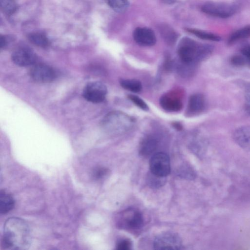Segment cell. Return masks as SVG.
I'll use <instances>...</instances> for the list:
<instances>
[{"instance_id": "obj_1", "label": "cell", "mask_w": 250, "mask_h": 250, "mask_svg": "<svg viewBox=\"0 0 250 250\" xmlns=\"http://www.w3.org/2000/svg\"><path fill=\"white\" fill-rule=\"evenodd\" d=\"M31 242V236L28 224L23 219L11 217L5 222L2 244L8 250H26Z\"/></svg>"}, {"instance_id": "obj_2", "label": "cell", "mask_w": 250, "mask_h": 250, "mask_svg": "<svg viewBox=\"0 0 250 250\" xmlns=\"http://www.w3.org/2000/svg\"><path fill=\"white\" fill-rule=\"evenodd\" d=\"M213 50L212 46L199 43L187 37L181 40L178 47V54L182 63L191 65L206 59Z\"/></svg>"}, {"instance_id": "obj_3", "label": "cell", "mask_w": 250, "mask_h": 250, "mask_svg": "<svg viewBox=\"0 0 250 250\" xmlns=\"http://www.w3.org/2000/svg\"><path fill=\"white\" fill-rule=\"evenodd\" d=\"M134 123L129 116L119 111L112 112L104 118V127L108 131L120 132L130 129Z\"/></svg>"}, {"instance_id": "obj_4", "label": "cell", "mask_w": 250, "mask_h": 250, "mask_svg": "<svg viewBox=\"0 0 250 250\" xmlns=\"http://www.w3.org/2000/svg\"><path fill=\"white\" fill-rule=\"evenodd\" d=\"M119 226L128 230H137L142 227L143 217L138 210L129 208L124 210L119 215L118 220Z\"/></svg>"}, {"instance_id": "obj_5", "label": "cell", "mask_w": 250, "mask_h": 250, "mask_svg": "<svg viewBox=\"0 0 250 250\" xmlns=\"http://www.w3.org/2000/svg\"><path fill=\"white\" fill-rule=\"evenodd\" d=\"M201 10L204 13L211 16L227 18L235 13L237 7L230 4L208 2L202 5Z\"/></svg>"}, {"instance_id": "obj_6", "label": "cell", "mask_w": 250, "mask_h": 250, "mask_svg": "<svg viewBox=\"0 0 250 250\" xmlns=\"http://www.w3.org/2000/svg\"><path fill=\"white\" fill-rule=\"evenodd\" d=\"M149 167L152 174L165 177L170 172V164L168 156L164 152L154 154L149 161Z\"/></svg>"}, {"instance_id": "obj_7", "label": "cell", "mask_w": 250, "mask_h": 250, "mask_svg": "<svg viewBox=\"0 0 250 250\" xmlns=\"http://www.w3.org/2000/svg\"><path fill=\"white\" fill-rule=\"evenodd\" d=\"M106 93L107 88L103 83L93 82L85 86L83 91V96L89 102L99 103L104 101Z\"/></svg>"}, {"instance_id": "obj_8", "label": "cell", "mask_w": 250, "mask_h": 250, "mask_svg": "<svg viewBox=\"0 0 250 250\" xmlns=\"http://www.w3.org/2000/svg\"><path fill=\"white\" fill-rule=\"evenodd\" d=\"M182 246V240L179 235L170 232L159 235L153 242L154 249L157 250H179Z\"/></svg>"}, {"instance_id": "obj_9", "label": "cell", "mask_w": 250, "mask_h": 250, "mask_svg": "<svg viewBox=\"0 0 250 250\" xmlns=\"http://www.w3.org/2000/svg\"><path fill=\"white\" fill-rule=\"evenodd\" d=\"M13 62L20 66H26L35 64L38 57L35 52L27 46H20L11 55Z\"/></svg>"}, {"instance_id": "obj_10", "label": "cell", "mask_w": 250, "mask_h": 250, "mask_svg": "<svg viewBox=\"0 0 250 250\" xmlns=\"http://www.w3.org/2000/svg\"><path fill=\"white\" fill-rule=\"evenodd\" d=\"M30 76L35 81L38 83H46L53 81L56 74L50 66L44 64H37L30 70Z\"/></svg>"}, {"instance_id": "obj_11", "label": "cell", "mask_w": 250, "mask_h": 250, "mask_svg": "<svg viewBox=\"0 0 250 250\" xmlns=\"http://www.w3.org/2000/svg\"><path fill=\"white\" fill-rule=\"evenodd\" d=\"M134 41L139 45L145 46H152L156 41L153 31L146 27H138L133 34Z\"/></svg>"}, {"instance_id": "obj_12", "label": "cell", "mask_w": 250, "mask_h": 250, "mask_svg": "<svg viewBox=\"0 0 250 250\" xmlns=\"http://www.w3.org/2000/svg\"><path fill=\"white\" fill-rule=\"evenodd\" d=\"M235 142L242 149L250 151V125L240 127L233 134Z\"/></svg>"}, {"instance_id": "obj_13", "label": "cell", "mask_w": 250, "mask_h": 250, "mask_svg": "<svg viewBox=\"0 0 250 250\" xmlns=\"http://www.w3.org/2000/svg\"><path fill=\"white\" fill-rule=\"evenodd\" d=\"M160 104L164 109L167 111H178L182 107V102L180 98L170 93L161 97Z\"/></svg>"}, {"instance_id": "obj_14", "label": "cell", "mask_w": 250, "mask_h": 250, "mask_svg": "<svg viewBox=\"0 0 250 250\" xmlns=\"http://www.w3.org/2000/svg\"><path fill=\"white\" fill-rule=\"evenodd\" d=\"M205 107V99L201 94L196 93L191 95L188 100V112L192 114L202 112Z\"/></svg>"}, {"instance_id": "obj_15", "label": "cell", "mask_w": 250, "mask_h": 250, "mask_svg": "<svg viewBox=\"0 0 250 250\" xmlns=\"http://www.w3.org/2000/svg\"><path fill=\"white\" fill-rule=\"evenodd\" d=\"M15 202L12 196L4 190L0 192V212L5 214L13 209Z\"/></svg>"}, {"instance_id": "obj_16", "label": "cell", "mask_w": 250, "mask_h": 250, "mask_svg": "<svg viewBox=\"0 0 250 250\" xmlns=\"http://www.w3.org/2000/svg\"><path fill=\"white\" fill-rule=\"evenodd\" d=\"M157 142L152 137H147L142 141L140 148V153L143 156H148L156 149Z\"/></svg>"}, {"instance_id": "obj_17", "label": "cell", "mask_w": 250, "mask_h": 250, "mask_svg": "<svg viewBox=\"0 0 250 250\" xmlns=\"http://www.w3.org/2000/svg\"><path fill=\"white\" fill-rule=\"evenodd\" d=\"M249 37H250V25H247L232 33L228 39V43L231 45L238 41Z\"/></svg>"}, {"instance_id": "obj_18", "label": "cell", "mask_w": 250, "mask_h": 250, "mask_svg": "<svg viewBox=\"0 0 250 250\" xmlns=\"http://www.w3.org/2000/svg\"><path fill=\"white\" fill-rule=\"evenodd\" d=\"M28 40L33 44L41 47H45L49 44V40L42 33L34 32L28 35Z\"/></svg>"}, {"instance_id": "obj_19", "label": "cell", "mask_w": 250, "mask_h": 250, "mask_svg": "<svg viewBox=\"0 0 250 250\" xmlns=\"http://www.w3.org/2000/svg\"><path fill=\"white\" fill-rule=\"evenodd\" d=\"M121 86L133 92H139L142 88L141 83L134 79H122L120 81Z\"/></svg>"}, {"instance_id": "obj_20", "label": "cell", "mask_w": 250, "mask_h": 250, "mask_svg": "<svg viewBox=\"0 0 250 250\" xmlns=\"http://www.w3.org/2000/svg\"><path fill=\"white\" fill-rule=\"evenodd\" d=\"M107 4L115 12L123 13L128 8V0H105Z\"/></svg>"}, {"instance_id": "obj_21", "label": "cell", "mask_w": 250, "mask_h": 250, "mask_svg": "<svg viewBox=\"0 0 250 250\" xmlns=\"http://www.w3.org/2000/svg\"><path fill=\"white\" fill-rule=\"evenodd\" d=\"M188 31L203 40L215 42H218L221 40V38L219 36L211 33L196 29L189 28L188 29Z\"/></svg>"}, {"instance_id": "obj_22", "label": "cell", "mask_w": 250, "mask_h": 250, "mask_svg": "<svg viewBox=\"0 0 250 250\" xmlns=\"http://www.w3.org/2000/svg\"><path fill=\"white\" fill-rule=\"evenodd\" d=\"M1 10L7 15L15 13L17 9V4L15 0H0Z\"/></svg>"}, {"instance_id": "obj_23", "label": "cell", "mask_w": 250, "mask_h": 250, "mask_svg": "<svg viewBox=\"0 0 250 250\" xmlns=\"http://www.w3.org/2000/svg\"><path fill=\"white\" fill-rule=\"evenodd\" d=\"M160 33L164 40L168 43H173L177 39V34L175 31L167 25L160 27Z\"/></svg>"}, {"instance_id": "obj_24", "label": "cell", "mask_w": 250, "mask_h": 250, "mask_svg": "<svg viewBox=\"0 0 250 250\" xmlns=\"http://www.w3.org/2000/svg\"><path fill=\"white\" fill-rule=\"evenodd\" d=\"M128 97L130 101H131L135 104L141 109L145 111H147L148 110L149 107L146 103L139 97L136 95L130 94L128 95Z\"/></svg>"}, {"instance_id": "obj_25", "label": "cell", "mask_w": 250, "mask_h": 250, "mask_svg": "<svg viewBox=\"0 0 250 250\" xmlns=\"http://www.w3.org/2000/svg\"><path fill=\"white\" fill-rule=\"evenodd\" d=\"M230 63L234 66L240 67L247 65L246 61L241 55H235L232 56L230 60Z\"/></svg>"}, {"instance_id": "obj_26", "label": "cell", "mask_w": 250, "mask_h": 250, "mask_svg": "<svg viewBox=\"0 0 250 250\" xmlns=\"http://www.w3.org/2000/svg\"><path fill=\"white\" fill-rule=\"evenodd\" d=\"M244 95L246 110L247 112L250 114V83L245 86Z\"/></svg>"}, {"instance_id": "obj_27", "label": "cell", "mask_w": 250, "mask_h": 250, "mask_svg": "<svg viewBox=\"0 0 250 250\" xmlns=\"http://www.w3.org/2000/svg\"><path fill=\"white\" fill-rule=\"evenodd\" d=\"M108 173V170L104 167H98L93 172V176L96 179H99L104 177Z\"/></svg>"}, {"instance_id": "obj_28", "label": "cell", "mask_w": 250, "mask_h": 250, "mask_svg": "<svg viewBox=\"0 0 250 250\" xmlns=\"http://www.w3.org/2000/svg\"><path fill=\"white\" fill-rule=\"evenodd\" d=\"M241 54L245 58L247 65L250 66V45L243 47L241 50Z\"/></svg>"}, {"instance_id": "obj_29", "label": "cell", "mask_w": 250, "mask_h": 250, "mask_svg": "<svg viewBox=\"0 0 250 250\" xmlns=\"http://www.w3.org/2000/svg\"><path fill=\"white\" fill-rule=\"evenodd\" d=\"M131 245V243L128 240L124 239L118 243L117 249L120 250H127L130 249Z\"/></svg>"}, {"instance_id": "obj_30", "label": "cell", "mask_w": 250, "mask_h": 250, "mask_svg": "<svg viewBox=\"0 0 250 250\" xmlns=\"http://www.w3.org/2000/svg\"><path fill=\"white\" fill-rule=\"evenodd\" d=\"M5 36H1L0 38V47L1 48L5 47L8 42V40Z\"/></svg>"}, {"instance_id": "obj_31", "label": "cell", "mask_w": 250, "mask_h": 250, "mask_svg": "<svg viewBox=\"0 0 250 250\" xmlns=\"http://www.w3.org/2000/svg\"><path fill=\"white\" fill-rule=\"evenodd\" d=\"M162 2L167 4H171L174 3L176 0H160Z\"/></svg>"}]
</instances>
